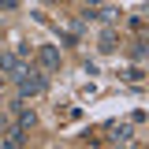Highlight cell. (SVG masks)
I'll return each mask as SVG.
<instances>
[{
    "mask_svg": "<svg viewBox=\"0 0 149 149\" xmlns=\"http://www.w3.org/2000/svg\"><path fill=\"white\" fill-rule=\"evenodd\" d=\"M15 4H19V0H0V8H4V11H11Z\"/></svg>",
    "mask_w": 149,
    "mask_h": 149,
    "instance_id": "30bf717a",
    "label": "cell"
},
{
    "mask_svg": "<svg viewBox=\"0 0 149 149\" xmlns=\"http://www.w3.org/2000/svg\"><path fill=\"white\" fill-rule=\"evenodd\" d=\"M123 74H127V78H130V82H142V78H146V74H142V71H138V67H130V71H123Z\"/></svg>",
    "mask_w": 149,
    "mask_h": 149,
    "instance_id": "9c48e42d",
    "label": "cell"
},
{
    "mask_svg": "<svg viewBox=\"0 0 149 149\" xmlns=\"http://www.w3.org/2000/svg\"><path fill=\"white\" fill-rule=\"evenodd\" d=\"M15 82H19V97H37V93H45V74L34 71V67H26Z\"/></svg>",
    "mask_w": 149,
    "mask_h": 149,
    "instance_id": "6da1fadb",
    "label": "cell"
},
{
    "mask_svg": "<svg viewBox=\"0 0 149 149\" xmlns=\"http://www.w3.org/2000/svg\"><path fill=\"white\" fill-rule=\"evenodd\" d=\"M86 15H90V19H101V22H108V26H112V22L119 19V11H116V8H101V11H86Z\"/></svg>",
    "mask_w": 149,
    "mask_h": 149,
    "instance_id": "8992f818",
    "label": "cell"
},
{
    "mask_svg": "<svg viewBox=\"0 0 149 149\" xmlns=\"http://www.w3.org/2000/svg\"><path fill=\"white\" fill-rule=\"evenodd\" d=\"M86 4H90V8H93V4H101V0H86Z\"/></svg>",
    "mask_w": 149,
    "mask_h": 149,
    "instance_id": "7c38bea8",
    "label": "cell"
},
{
    "mask_svg": "<svg viewBox=\"0 0 149 149\" xmlns=\"http://www.w3.org/2000/svg\"><path fill=\"white\" fill-rule=\"evenodd\" d=\"M97 49H101V52H116V49H119V34H116V30H104V34L97 37Z\"/></svg>",
    "mask_w": 149,
    "mask_h": 149,
    "instance_id": "5b68a950",
    "label": "cell"
},
{
    "mask_svg": "<svg viewBox=\"0 0 149 149\" xmlns=\"http://www.w3.org/2000/svg\"><path fill=\"white\" fill-rule=\"evenodd\" d=\"M37 60H41V67H45V71H60V49H56V45H41Z\"/></svg>",
    "mask_w": 149,
    "mask_h": 149,
    "instance_id": "3957f363",
    "label": "cell"
},
{
    "mask_svg": "<svg viewBox=\"0 0 149 149\" xmlns=\"http://www.w3.org/2000/svg\"><path fill=\"white\" fill-rule=\"evenodd\" d=\"M112 142H130V127H112Z\"/></svg>",
    "mask_w": 149,
    "mask_h": 149,
    "instance_id": "52a82bcc",
    "label": "cell"
},
{
    "mask_svg": "<svg viewBox=\"0 0 149 149\" xmlns=\"http://www.w3.org/2000/svg\"><path fill=\"white\" fill-rule=\"evenodd\" d=\"M130 56H134V60H138V63H142V60H146V41H138V45H134V49H130Z\"/></svg>",
    "mask_w": 149,
    "mask_h": 149,
    "instance_id": "ba28073f",
    "label": "cell"
},
{
    "mask_svg": "<svg viewBox=\"0 0 149 149\" xmlns=\"http://www.w3.org/2000/svg\"><path fill=\"white\" fill-rule=\"evenodd\" d=\"M11 112H15L19 116V123H22V127L30 130L37 123V116H34V108H26V97H15V101H11Z\"/></svg>",
    "mask_w": 149,
    "mask_h": 149,
    "instance_id": "7a4b0ae2",
    "label": "cell"
},
{
    "mask_svg": "<svg viewBox=\"0 0 149 149\" xmlns=\"http://www.w3.org/2000/svg\"><path fill=\"white\" fill-rule=\"evenodd\" d=\"M4 130V146H22L26 142V127L22 123H15V127H0Z\"/></svg>",
    "mask_w": 149,
    "mask_h": 149,
    "instance_id": "277c9868",
    "label": "cell"
},
{
    "mask_svg": "<svg viewBox=\"0 0 149 149\" xmlns=\"http://www.w3.org/2000/svg\"><path fill=\"white\" fill-rule=\"evenodd\" d=\"M4 123H8V119H4V112H0V127H4Z\"/></svg>",
    "mask_w": 149,
    "mask_h": 149,
    "instance_id": "8fae6325",
    "label": "cell"
}]
</instances>
